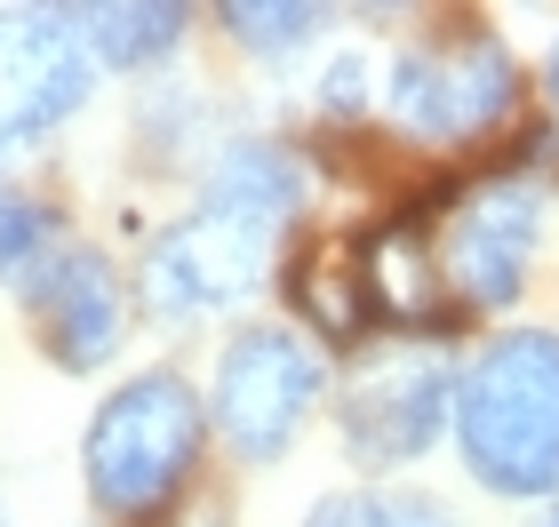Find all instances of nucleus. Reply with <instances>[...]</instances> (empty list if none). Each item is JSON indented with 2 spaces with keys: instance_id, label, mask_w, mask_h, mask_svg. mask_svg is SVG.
<instances>
[{
  "instance_id": "14",
  "label": "nucleus",
  "mask_w": 559,
  "mask_h": 527,
  "mask_svg": "<svg viewBox=\"0 0 559 527\" xmlns=\"http://www.w3.org/2000/svg\"><path fill=\"white\" fill-rule=\"evenodd\" d=\"M224 33H233L257 64H288L304 40H320L328 33V9H224Z\"/></svg>"
},
{
  "instance_id": "15",
  "label": "nucleus",
  "mask_w": 559,
  "mask_h": 527,
  "mask_svg": "<svg viewBox=\"0 0 559 527\" xmlns=\"http://www.w3.org/2000/svg\"><path fill=\"white\" fill-rule=\"evenodd\" d=\"M360 527H455L440 495H360Z\"/></svg>"
},
{
  "instance_id": "4",
  "label": "nucleus",
  "mask_w": 559,
  "mask_h": 527,
  "mask_svg": "<svg viewBox=\"0 0 559 527\" xmlns=\"http://www.w3.org/2000/svg\"><path fill=\"white\" fill-rule=\"evenodd\" d=\"M312 399H320V351L280 320H257L216 351L209 416L240 464H272L296 440V423L312 416Z\"/></svg>"
},
{
  "instance_id": "6",
  "label": "nucleus",
  "mask_w": 559,
  "mask_h": 527,
  "mask_svg": "<svg viewBox=\"0 0 559 527\" xmlns=\"http://www.w3.org/2000/svg\"><path fill=\"white\" fill-rule=\"evenodd\" d=\"M264 272H272L264 224H240L224 208H192L144 248V304L160 320H209V312L248 304L264 288Z\"/></svg>"
},
{
  "instance_id": "2",
  "label": "nucleus",
  "mask_w": 559,
  "mask_h": 527,
  "mask_svg": "<svg viewBox=\"0 0 559 527\" xmlns=\"http://www.w3.org/2000/svg\"><path fill=\"white\" fill-rule=\"evenodd\" d=\"M209 408L176 368L129 375L105 408L88 416V495L105 519H160L176 488L192 480Z\"/></svg>"
},
{
  "instance_id": "5",
  "label": "nucleus",
  "mask_w": 559,
  "mask_h": 527,
  "mask_svg": "<svg viewBox=\"0 0 559 527\" xmlns=\"http://www.w3.org/2000/svg\"><path fill=\"white\" fill-rule=\"evenodd\" d=\"M448 423H455V375L440 351H384V360L344 375L336 432H344V456L368 471L431 456Z\"/></svg>"
},
{
  "instance_id": "13",
  "label": "nucleus",
  "mask_w": 559,
  "mask_h": 527,
  "mask_svg": "<svg viewBox=\"0 0 559 527\" xmlns=\"http://www.w3.org/2000/svg\"><path fill=\"white\" fill-rule=\"evenodd\" d=\"M57 256H64V248H57V224H48V208L0 184V280H9V288H33Z\"/></svg>"
},
{
  "instance_id": "3",
  "label": "nucleus",
  "mask_w": 559,
  "mask_h": 527,
  "mask_svg": "<svg viewBox=\"0 0 559 527\" xmlns=\"http://www.w3.org/2000/svg\"><path fill=\"white\" fill-rule=\"evenodd\" d=\"M520 96V72L503 57L496 33H455V40H424L400 48L384 72V112L400 120V136L416 144H464L488 136Z\"/></svg>"
},
{
  "instance_id": "18",
  "label": "nucleus",
  "mask_w": 559,
  "mask_h": 527,
  "mask_svg": "<svg viewBox=\"0 0 559 527\" xmlns=\"http://www.w3.org/2000/svg\"><path fill=\"white\" fill-rule=\"evenodd\" d=\"M551 105H559V48H551Z\"/></svg>"
},
{
  "instance_id": "7",
  "label": "nucleus",
  "mask_w": 559,
  "mask_h": 527,
  "mask_svg": "<svg viewBox=\"0 0 559 527\" xmlns=\"http://www.w3.org/2000/svg\"><path fill=\"white\" fill-rule=\"evenodd\" d=\"M96 88L81 9H0V153L64 129Z\"/></svg>"
},
{
  "instance_id": "1",
  "label": "nucleus",
  "mask_w": 559,
  "mask_h": 527,
  "mask_svg": "<svg viewBox=\"0 0 559 527\" xmlns=\"http://www.w3.org/2000/svg\"><path fill=\"white\" fill-rule=\"evenodd\" d=\"M455 447L488 495L536 504L559 488V336L503 328L455 375Z\"/></svg>"
},
{
  "instance_id": "10",
  "label": "nucleus",
  "mask_w": 559,
  "mask_h": 527,
  "mask_svg": "<svg viewBox=\"0 0 559 527\" xmlns=\"http://www.w3.org/2000/svg\"><path fill=\"white\" fill-rule=\"evenodd\" d=\"M304 160L288 153V144L272 136H233L224 153L209 160V192H200V208H224L240 224H264V232H280L296 208H304Z\"/></svg>"
},
{
  "instance_id": "8",
  "label": "nucleus",
  "mask_w": 559,
  "mask_h": 527,
  "mask_svg": "<svg viewBox=\"0 0 559 527\" xmlns=\"http://www.w3.org/2000/svg\"><path fill=\"white\" fill-rule=\"evenodd\" d=\"M536 232H544V192L527 184V176L479 184L464 208H455L448 240H440L448 288L464 296L472 312H512L520 288H527V264H536Z\"/></svg>"
},
{
  "instance_id": "19",
  "label": "nucleus",
  "mask_w": 559,
  "mask_h": 527,
  "mask_svg": "<svg viewBox=\"0 0 559 527\" xmlns=\"http://www.w3.org/2000/svg\"><path fill=\"white\" fill-rule=\"evenodd\" d=\"M192 527H224V512H200V519H192Z\"/></svg>"
},
{
  "instance_id": "17",
  "label": "nucleus",
  "mask_w": 559,
  "mask_h": 527,
  "mask_svg": "<svg viewBox=\"0 0 559 527\" xmlns=\"http://www.w3.org/2000/svg\"><path fill=\"white\" fill-rule=\"evenodd\" d=\"M304 527H360V504H344V495H328V504L304 519Z\"/></svg>"
},
{
  "instance_id": "11",
  "label": "nucleus",
  "mask_w": 559,
  "mask_h": 527,
  "mask_svg": "<svg viewBox=\"0 0 559 527\" xmlns=\"http://www.w3.org/2000/svg\"><path fill=\"white\" fill-rule=\"evenodd\" d=\"M288 296L304 312L320 320L328 336H360V320L376 312L368 304V272H360V248H344V240H320V248H304L296 272H288Z\"/></svg>"
},
{
  "instance_id": "9",
  "label": "nucleus",
  "mask_w": 559,
  "mask_h": 527,
  "mask_svg": "<svg viewBox=\"0 0 559 527\" xmlns=\"http://www.w3.org/2000/svg\"><path fill=\"white\" fill-rule=\"evenodd\" d=\"M24 296H33V328L48 344V360L72 375L105 368L120 351V336H129V288H120L105 248H64Z\"/></svg>"
},
{
  "instance_id": "21",
  "label": "nucleus",
  "mask_w": 559,
  "mask_h": 527,
  "mask_svg": "<svg viewBox=\"0 0 559 527\" xmlns=\"http://www.w3.org/2000/svg\"><path fill=\"white\" fill-rule=\"evenodd\" d=\"M0 527H9V519H0Z\"/></svg>"
},
{
  "instance_id": "20",
  "label": "nucleus",
  "mask_w": 559,
  "mask_h": 527,
  "mask_svg": "<svg viewBox=\"0 0 559 527\" xmlns=\"http://www.w3.org/2000/svg\"><path fill=\"white\" fill-rule=\"evenodd\" d=\"M544 527H559V512H551V519H544Z\"/></svg>"
},
{
  "instance_id": "12",
  "label": "nucleus",
  "mask_w": 559,
  "mask_h": 527,
  "mask_svg": "<svg viewBox=\"0 0 559 527\" xmlns=\"http://www.w3.org/2000/svg\"><path fill=\"white\" fill-rule=\"evenodd\" d=\"M81 33H88L96 64L144 72V64H160L168 48L192 33V9H168V0H152V9H81Z\"/></svg>"
},
{
  "instance_id": "16",
  "label": "nucleus",
  "mask_w": 559,
  "mask_h": 527,
  "mask_svg": "<svg viewBox=\"0 0 559 527\" xmlns=\"http://www.w3.org/2000/svg\"><path fill=\"white\" fill-rule=\"evenodd\" d=\"M360 81H368L360 57H344L336 72H328V112H360Z\"/></svg>"
}]
</instances>
